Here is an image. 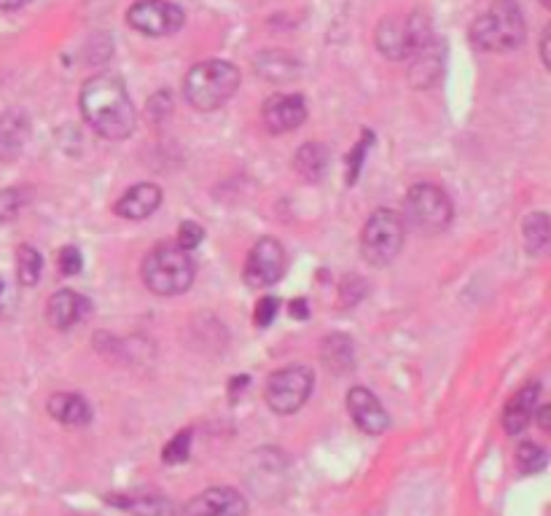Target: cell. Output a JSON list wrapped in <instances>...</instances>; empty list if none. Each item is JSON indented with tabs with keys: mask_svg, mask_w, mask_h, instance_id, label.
<instances>
[{
	"mask_svg": "<svg viewBox=\"0 0 551 516\" xmlns=\"http://www.w3.org/2000/svg\"><path fill=\"white\" fill-rule=\"evenodd\" d=\"M81 113L89 127L95 129L100 138L124 140L130 138L132 129L138 124L135 105H132L121 78L111 73L92 76L81 89Z\"/></svg>",
	"mask_w": 551,
	"mask_h": 516,
	"instance_id": "1",
	"label": "cell"
},
{
	"mask_svg": "<svg viewBox=\"0 0 551 516\" xmlns=\"http://www.w3.org/2000/svg\"><path fill=\"white\" fill-rule=\"evenodd\" d=\"M240 89V70L226 60L197 62L183 78V95L191 108L207 113L229 103Z\"/></svg>",
	"mask_w": 551,
	"mask_h": 516,
	"instance_id": "2",
	"label": "cell"
},
{
	"mask_svg": "<svg viewBox=\"0 0 551 516\" xmlns=\"http://www.w3.org/2000/svg\"><path fill=\"white\" fill-rule=\"evenodd\" d=\"M143 283L148 285V291H154L156 296H178L186 293L194 283V258L189 256V250H183L178 242H162L156 245L146 258H143Z\"/></svg>",
	"mask_w": 551,
	"mask_h": 516,
	"instance_id": "3",
	"label": "cell"
},
{
	"mask_svg": "<svg viewBox=\"0 0 551 516\" xmlns=\"http://www.w3.org/2000/svg\"><path fill=\"white\" fill-rule=\"evenodd\" d=\"M471 41L482 52H514L525 43V17L517 0H495L471 25Z\"/></svg>",
	"mask_w": 551,
	"mask_h": 516,
	"instance_id": "4",
	"label": "cell"
},
{
	"mask_svg": "<svg viewBox=\"0 0 551 516\" xmlns=\"http://www.w3.org/2000/svg\"><path fill=\"white\" fill-rule=\"evenodd\" d=\"M374 38H377V49L388 60L404 62L412 60L425 43L433 41V30L428 17L420 14V11H414V14H406V17L382 19Z\"/></svg>",
	"mask_w": 551,
	"mask_h": 516,
	"instance_id": "5",
	"label": "cell"
},
{
	"mask_svg": "<svg viewBox=\"0 0 551 516\" xmlns=\"http://www.w3.org/2000/svg\"><path fill=\"white\" fill-rule=\"evenodd\" d=\"M404 248V221L396 210H374L361 232V253L371 267H388Z\"/></svg>",
	"mask_w": 551,
	"mask_h": 516,
	"instance_id": "6",
	"label": "cell"
},
{
	"mask_svg": "<svg viewBox=\"0 0 551 516\" xmlns=\"http://www.w3.org/2000/svg\"><path fill=\"white\" fill-rule=\"evenodd\" d=\"M401 221L412 226L414 232L439 234L452 221V202H449V197L439 186H433V183H417L406 194Z\"/></svg>",
	"mask_w": 551,
	"mask_h": 516,
	"instance_id": "7",
	"label": "cell"
},
{
	"mask_svg": "<svg viewBox=\"0 0 551 516\" xmlns=\"http://www.w3.org/2000/svg\"><path fill=\"white\" fill-rule=\"evenodd\" d=\"M315 387V374L307 366H288V369L275 371L267 379V398L269 409L275 414H293L299 412L312 396Z\"/></svg>",
	"mask_w": 551,
	"mask_h": 516,
	"instance_id": "8",
	"label": "cell"
},
{
	"mask_svg": "<svg viewBox=\"0 0 551 516\" xmlns=\"http://www.w3.org/2000/svg\"><path fill=\"white\" fill-rule=\"evenodd\" d=\"M127 22L138 33L162 38V35L178 33L186 22V14L181 6H175L170 0H138L127 11Z\"/></svg>",
	"mask_w": 551,
	"mask_h": 516,
	"instance_id": "9",
	"label": "cell"
},
{
	"mask_svg": "<svg viewBox=\"0 0 551 516\" xmlns=\"http://www.w3.org/2000/svg\"><path fill=\"white\" fill-rule=\"evenodd\" d=\"M285 267H288V261H285L283 245L272 237H261L250 248L242 277H245L248 288H269L285 275Z\"/></svg>",
	"mask_w": 551,
	"mask_h": 516,
	"instance_id": "10",
	"label": "cell"
},
{
	"mask_svg": "<svg viewBox=\"0 0 551 516\" xmlns=\"http://www.w3.org/2000/svg\"><path fill=\"white\" fill-rule=\"evenodd\" d=\"M347 412H350L355 425L369 436H379V433H385L390 428V417L385 412V406L369 387H353L347 393Z\"/></svg>",
	"mask_w": 551,
	"mask_h": 516,
	"instance_id": "11",
	"label": "cell"
},
{
	"mask_svg": "<svg viewBox=\"0 0 551 516\" xmlns=\"http://www.w3.org/2000/svg\"><path fill=\"white\" fill-rule=\"evenodd\" d=\"M248 503L232 487H210L199 492L186 508V516H245Z\"/></svg>",
	"mask_w": 551,
	"mask_h": 516,
	"instance_id": "12",
	"label": "cell"
},
{
	"mask_svg": "<svg viewBox=\"0 0 551 516\" xmlns=\"http://www.w3.org/2000/svg\"><path fill=\"white\" fill-rule=\"evenodd\" d=\"M264 124L272 132H291L307 121V103L302 95H272L261 108Z\"/></svg>",
	"mask_w": 551,
	"mask_h": 516,
	"instance_id": "13",
	"label": "cell"
},
{
	"mask_svg": "<svg viewBox=\"0 0 551 516\" xmlns=\"http://www.w3.org/2000/svg\"><path fill=\"white\" fill-rule=\"evenodd\" d=\"M89 315H92V301L84 293L70 291V288L57 291L46 304V320L60 331H68L76 323H84Z\"/></svg>",
	"mask_w": 551,
	"mask_h": 516,
	"instance_id": "14",
	"label": "cell"
},
{
	"mask_svg": "<svg viewBox=\"0 0 551 516\" xmlns=\"http://www.w3.org/2000/svg\"><path fill=\"white\" fill-rule=\"evenodd\" d=\"M159 205H162V189L156 183H138L124 191V197L116 202V213L127 221H143L148 215H154Z\"/></svg>",
	"mask_w": 551,
	"mask_h": 516,
	"instance_id": "15",
	"label": "cell"
},
{
	"mask_svg": "<svg viewBox=\"0 0 551 516\" xmlns=\"http://www.w3.org/2000/svg\"><path fill=\"white\" fill-rule=\"evenodd\" d=\"M444 73V49L441 43L433 38L431 43H425L420 52L412 57V68H409V81L414 89H428L441 78Z\"/></svg>",
	"mask_w": 551,
	"mask_h": 516,
	"instance_id": "16",
	"label": "cell"
},
{
	"mask_svg": "<svg viewBox=\"0 0 551 516\" xmlns=\"http://www.w3.org/2000/svg\"><path fill=\"white\" fill-rule=\"evenodd\" d=\"M538 393H541V385L530 382L508 401L506 412H503V428H506L508 436H519L530 425L535 414V404H538Z\"/></svg>",
	"mask_w": 551,
	"mask_h": 516,
	"instance_id": "17",
	"label": "cell"
},
{
	"mask_svg": "<svg viewBox=\"0 0 551 516\" xmlns=\"http://www.w3.org/2000/svg\"><path fill=\"white\" fill-rule=\"evenodd\" d=\"M320 358H323V366H326L331 374L342 377V374H350L355 366V344L347 334H331L323 339V347H320Z\"/></svg>",
	"mask_w": 551,
	"mask_h": 516,
	"instance_id": "18",
	"label": "cell"
},
{
	"mask_svg": "<svg viewBox=\"0 0 551 516\" xmlns=\"http://www.w3.org/2000/svg\"><path fill=\"white\" fill-rule=\"evenodd\" d=\"M46 409H49L54 420L70 425V428H84L92 420V406L76 393H57V396L49 398Z\"/></svg>",
	"mask_w": 551,
	"mask_h": 516,
	"instance_id": "19",
	"label": "cell"
},
{
	"mask_svg": "<svg viewBox=\"0 0 551 516\" xmlns=\"http://www.w3.org/2000/svg\"><path fill=\"white\" fill-rule=\"evenodd\" d=\"M27 140V119L22 111H9L0 116V162L17 159Z\"/></svg>",
	"mask_w": 551,
	"mask_h": 516,
	"instance_id": "20",
	"label": "cell"
},
{
	"mask_svg": "<svg viewBox=\"0 0 551 516\" xmlns=\"http://www.w3.org/2000/svg\"><path fill=\"white\" fill-rule=\"evenodd\" d=\"M328 162H331V154L323 143H304L296 156H293V167L302 175L304 181L318 183L323 181V175L328 172Z\"/></svg>",
	"mask_w": 551,
	"mask_h": 516,
	"instance_id": "21",
	"label": "cell"
},
{
	"mask_svg": "<svg viewBox=\"0 0 551 516\" xmlns=\"http://www.w3.org/2000/svg\"><path fill=\"white\" fill-rule=\"evenodd\" d=\"M113 506L130 511L132 516H175V506L164 495H121V498H108Z\"/></svg>",
	"mask_w": 551,
	"mask_h": 516,
	"instance_id": "22",
	"label": "cell"
},
{
	"mask_svg": "<svg viewBox=\"0 0 551 516\" xmlns=\"http://www.w3.org/2000/svg\"><path fill=\"white\" fill-rule=\"evenodd\" d=\"M256 73H259L264 81H272V84H285V81H291L299 73V65L293 57L283 52H267L261 54L259 60H256Z\"/></svg>",
	"mask_w": 551,
	"mask_h": 516,
	"instance_id": "23",
	"label": "cell"
},
{
	"mask_svg": "<svg viewBox=\"0 0 551 516\" xmlns=\"http://www.w3.org/2000/svg\"><path fill=\"white\" fill-rule=\"evenodd\" d=\"M551 229H549V215L533 213L525 218V245L533 256H543L549 250Z\"/></svg>",
	"mask_w": 551,
	"mask_h": 516,
	"instance_id": "24",
	"label": "cell"
},
{
	"mask_svg": "<svg viewBox=\"0 0 551 516\" xmlns=\"http://www.w3.org/2000/svg\"><path fill=\"white\" fill-rule=\"evenodd\" d=\"M41 272H44V258L30 245H22L17 250V275L22 285H35L41 280Z\"/></svg>",
	"mask_w": 551,
	"mask_h": 516,
	"instance_id": "25",
	"label": "cell"
},
{
	"mask_svg": "<svg viewBox=\"0 0 551 516\" xmlns=\"http://www.w3.org/2000/svg\"><path fill=\"white\" fill-rule=\"evenodd\" d=\"M517 468L522 473L543 471V468H546V452H543L538 444H533V441H525V444H519Z\"/></svg>",
	"mask_w": 551,
	"mask_h": 516,
	"instance_id": "26",
	"label": "cell"
},
{
	"mask_svg": "<svg viewBox=\"0 0 551 516\" xmlns=\"http://www.w3.org/2000/svg\"><path fill=\"white\" fill-rule=\"evenodd\" d=\"M191 430H181L178 436H173V439L167 441V447L162 449V460L167 465H181L189 460V452H191Z\"/></svg>",
	"mask_w": 551,
	"mask_h": 516,
	"instance_id": "27",
	"label": "cell"
},
{
	"mask_svg": "<svg viewBox=\"0 0 551 516\" xmlns=\"http://www.w3.org/2000/svg\"><path fill=\"white\" fill-rule=\"evenodd\" d=\"M374 146V135H371L369 129L363 132L361 143H355L353 151H350V156H347V183L353 186L355 181H358V175H361V167H363V159H366V151Z\"/></svg>",
	"mask_w": 551,
	"mask_h": 516,
	"instance_id": "28",
	"label": "cell"
},
{
	"mask_svg": "<svg viewBox=\"0 0 551 516\" xmlns=\"http://www.w3.org/2000/svg\"><path fill=\"white\" fill-rule=\"evenodd\" d=\"M22 205H25V194H22L19 189L0 191V224H3V221H11V218H17Z\"/></svg>",
	"mask_w": 551,
	"mask_h": 516,
	"instance_id": "29",
	"label": "cell"
},
{
	"mask_svg": "<svg viewBox=\"0 0 551 516\" xmlns=\"http://www.w3.org/2000/svg\"><path fill=\"white\" fill-rule=\"evenodd\" d=\"M57 264H60V272L65 277L78 275L84 269V258H81V250L76 245H65V248L57 253Z\"/></svg>",
	"mask_w": 551,
	"mask_h": 516,
	"instance_id": "30",
	"label": "cell"
},
{
	"mask_svg": "<svg viewBox=\"0 0 551 516\" xmlns=\"http://www.w3.org/2000/svg\"><path fill=\"white\" fill-rule=\"evenodd\" d=\"M366 293H369V285H366L363 277H347L345 283H342V299H345L347 307L361 304Z\"/></svg>",
	"mask_w": 551,
	"mask_h": 516,
	"instance_id": "31",
	"label": "cell"
},
{
	"mask_svg": "<svg viewBox=\"0 0 551 516\" xmlns=\"http://www.w3.org/2000/svg\"><path fill=\"white\" fill-rule=\"evenodd\" d=\"M202 237H205V229L199 224H194V221H186V224H181V229H178V245H181L183 250H194L202 245Z\"/></svg>",
	"mask_w": 551,
	"mask_h": 516,
	"instance_id": "32",
	"label": "cell"
},
{
	"mask_svg": "<svg viewBox=\"0 0 551 516\" xmlns=\"http://www.w3.org/2000/svg\"><path fill=\"white\" fill-rule=\"evenodd\" d=\"M277 310H280V299H277V296H264V299L256 304V326L267 328L269 323L277 318Z\"/></svg>",
	"mask_w": 551,
	"mask_h": 516,
	"instance_id": "33",
	"label": "cell"
},
{
	"mask_svg": "<svg viewBox=\"0 0 551 516\" xmlns=\"http://www.w3.org/2000/svg\"><path fill=\"white\" fill-rule=\"evenodd\" d=\"M541 60L543 68H551V27H546L541 35Z\"/></svg>",
	"mask_w": 551,
	"mask_h": 516,
	"instance_id": "34",
	"label": "cell"
},
{
	"mask_svg": "<svg viewBox=\"0 0 551 516\" xmlns=\"http://www.w3.org/2000/svg\"><path fill=\"white\" fill-rule=\"evenodd\" d=\"M535 412H538V425L541 430L551 428V406H535Z\"/></svg>",
	"mask_w": 551,
	"mask_h": 516,
	"instance_id": "35",
	"label": "cell"
},
{
	"mask_svg": "<svg viewBox=\"0 0 551 516\" xmlns=\"http://www.w3.org/2000/svg\"><path fill=\"white\" fill-rule=\"evenodd\" d=\"M291 315H293V318H299V320H307V315H310V312H307V301H304V299L291 301Z\"/></svg>",
	"mask_w": 551,
	"mask_h": 516,
	"instance_id": "36",
	"label": "cell"
},
{
	"mask_svg": "<svg viewBox=\"0 0 551 516\" xmlns=\"http://www.w3.org/2000/svg\"><path fill=\"white\" fill-rule=\"evenodd\" d=\"M30 0H0V9L3 11H14V9H22V6H27Z\"/></svg>",
	"mask_w": 551,
	"mask_h": 516,
	"instance_id": "37",
	"label": "cell"
},
{
	"mask_svg": "<svg viewBox=\"0 0 551 516\" xmlns=\"http://www.w3.org/2000/svg\"><path fill=\"white\" fill-rule=\"evenodd\" d=\"M3 304H6V283L0 280V310H3Z\"/></svg>",
	"mask_w": 551,
	"mask_h": 516,
	"instance_id": "38",
	"label": "cell"
},
{
	"mask_svg": "<svg viewBox=\"0 0 551 516\" xmlns=\"http://www.w3.org/2000/svg\"><path fill=\"white\" fill-rule=\"evenodd\" d=\"M541 6H551V0H541Z\"/></svg>",
	"mask_w": 551,
	"mask_h": 516,
	"instance_id": "39",
	"label": "cell"
}]
</instances>
